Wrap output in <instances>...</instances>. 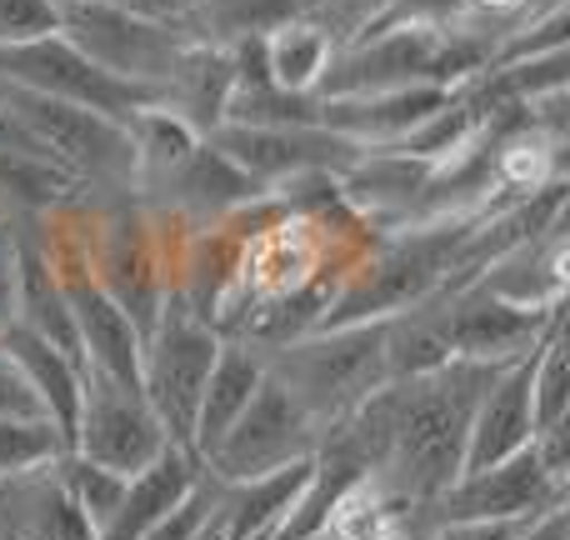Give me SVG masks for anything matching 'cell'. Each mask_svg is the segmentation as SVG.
I'll list each match as a JSON object with an SVG mask.
<instances>
[{"label":"cell","instance_id":"1","mask_svg":"<svg viewBox=\"0 0 570 540\" xmlns=\"http://www.w3.org/2000/svg\"><path fill=\"white\" fill-rule=\"evenodd\" d=\"M501 365L445 361L411 381H385L335 431L355 445L365 475L401 505H431L465 465V435Z\"/></svg>","mask_w":570,"mask_h":540},{"label":"cell","instance_id":"2","mask_svg":"<svg viewBox=\"0 0 570 540\" xmlns=\"http://www.w3.org/2000/svg\"><path fill=\"white\" fill-rule=\"evenodd\" d=\"M266 375L315 421V431L331 435L351 421L391 375H385V321H351L305 331L295 341L256 345Z\"/></svg>","mask_w":570,"mask_h":540},{"label":"cell","instance_id":"3","mask_svg":"<svg viewBox=\"0 0 570 540\" xmlns=\"http://www.w3.org/2000/svg\"><path fill=\"white\" fill-rule=\"evenodd\" d=\"M60 36L106 76L146 86L166 96V86L180 76L186 56L200 46L186 30V20H150L136 10H120L110 0H80L60 10Z\"/></svg>","mask_w":570,"mask_h":540},{"label":"cell","instance_id":"4","mask_svg":"<svg viewBox=\"0 0 570 540\" xmlns=\"http://www.w3.org/2000/svg\"><path fill=\"white\" fill-rule=\"evenodd\" d=\"M216 351H220V331L210 321H200L180 295H170L160 305L156 325L146 331V345H140V395L150 401V411L166 425L176 451H190V431H196V411H200V395H206Z\"/></svg>","mask_w":570,"mask_h":540},{"label":"cell","instance_id":"5","mask_svg":"<svg viewBox=\"0 0 570 540\" xmlns=\"http://www.w3.org/2000/svg\"><path fill=\"white\" fill-rule=\"evenodd\" d=\"M66 451L86 455V461L106 465L116 475H140L146 465H156L170 451L166 425L156 421L150 401L140 395V385L110 381L100 371L80 375V411L76 431H70Z\"/></svg>","mask_w":570,"mask_h":540},{"label":"cell","instance_id":"6","mask_svg":"<svg viewBox=\"0 0 570 540\" xmlns=\"http://www.w3.org/2000/svg\"><path fill=\"white\" fill-rule=\"evenodd\" d=\"M0 76L16 80V86L40 90V96H56L80 110L110 116V120H120V126H130L140 110L160 106L156 90L130 86V80H116L100 66H90L60 30H50V36H40V40H26V46H0Z\"/></svg>","mask_w":570,"mask_h":540},{"label":"cell","instance_id":"7","mask_svg":"<svg viewBox=\"0 0 570 540\" xmlns=\"http://www.w3.org/2000/svg\"><path fill=\"white\" fill-rule=\"evenodd\" d=\"M325 435L315 431V421L281 391L276 381H261V391L250 395V405L240 411V421L226 431V441L206 455L200 471L220 485H236V481H256V475H271L281 465L295 461H311L321 451Z\"/></svg>","mask_w":570,"mask_h":540},{"label":"cell","instance_id":"8","mask_svg":"<svg viewBox=\"0 0 570 540\" xmlns=\"http://www.w3.org/2000/svg\"><path fill=\"white\" fill-rule=\"evenodd\" d=\"M556 505H570V485H561L541 465L535 445L515 451L511 461L485 465V471H465L421 505L425 521H495V526H531Z\"/></svg>","mask_w":570,"mask_h":540},{"label":"cell","instance_id":"9","mask_svg":"<svg viewBox=\"0 0 570 540\" xmlns=\"http://www.w3.org/2000/svg\"><path fill=\"white\" fill-rule=\"evenodd\" d=\"M431 305L451 361H481V365L521 361L566 321V311H525V305L501 301L495 291H485L475 281L461 285V291L431 295Z\"/></svg>","mask_w":570,"mask_h":540},{"label":"cell","instance_id":"10","mask_svg":"<svg viewBox=\"0 0 570 540\" xmlns=\"http://www.w3.org/2000/svg\"><path fill=\"white\" fill-rule=\"evenodd\" d=\"M206 140L266 190L285 186V180H301V176L335 180L361 156L351 140L331 136L325 126H216Z\"/></svg>","mask_w":570,"mask_h":540},{"label":"cell","instance_id":"11","mask_svg":"<svg viewBox=\"0 0 570 540\" xmlns=\"http://www.w3.org/2000/svg\"><path fill=\"white\" fill-rule=\"evenodd\" d=\"M136 196L146 200V206H160V210H170V216H180L186 226H206V220H220V216H230V210L250 206L256 196H266V186H256L236 160H226L200 136L196 150H190L180 166H170L166 176L150 180Z\"/></svg>","mask_w":570,"mask_h":540},{"label":"cell","instance_id":"12","mask_svg":"<svg viewBox=\"0 0 570 540\" xmlns=\"http://www.w3.org/2000/svg\"><path fill=\"white\" fill-rule=\"evenodd\" d=\"M455 86H411V90H381V96H335L321 100V126L331 136L351 140L355 150H381L421 130L435 110L451 100Z\"/></svg>","mask_w":570,"mask_h":540},{"label":"cell","instance_id":"13","mask_svg":"<svg viewBox=\"0 0 570 540\" xmlns=\"http://www.w3.org/2000/svg\"><path fill=\"white\" fill-rule=\"evenodd\" d=\"M531 355L501 365V375L485 385L481 405H475V415H471V435H465L461 475L511 461L515 451H525V445L535 441V421H531Z\"/></svg>","mask_w":570,"mask_h":540},{"label":"cell","instance_id":"14","mask_svg":"<svg viewBox=\"0 0 570 540\" xmlns=\"http://www.w3.org/2000/svg\"><path fill=\"white\" fill-rule=\"evenodd\" d=\"M0 540H96L90 521L70 505L56 461L0 481Z\"/></svg>","mask_w":570,"mask_h":540},{"label":"cell","instance_id":"15","mask_svg":"<svg viewBox=\"0 0 570 540\" xmlns=\"http://www.w3.org/2000/svg\"><path fill=\"white\" fill-rule=\"evenodd\" d=\"M266 381V361H261L256 345L246 341H226L220 335V351L216 365H210V381L206 395H200V411H196V431H190V455L206 465V455L226 441V431L240 421V411L250 405V395L261 391Z\"/></svg>","mask_w":570,"mask_h":540},{"label":"cell","instance_id":"16","mask_svg":"<svg viewBox=\"0 0 570 540\" xmlns=\"http://www.w3.org/2000/svg\"><path fill=\"white\" fill-rule=\"evenodd\" d=\"M0 351L16 361V371L26 375L30 395H36L40 415L56 425V435L70 445V431H76V411H80V365L70 355H60L56 345H46L40 335L20 331V325H6L0 331Z\"/></svg>","mask_w":570,"mask_h":540},{"label":"cell","instance_id":"17","mask_svg":"<svg viewBox=\"0 0 570 540\" xmlns=\"http://www.w3.org/2000/svg\"><path fill=\"white\" fill-rule=\"evenodd\" d=\"M16 236V321L20 331L40 335L46 345H56L60 355L80 365V345H76V325H70V305H66V291H60L56 271L50 261L36 251V240L26 236L20 226H10Z\"/></svg>","mask_w":570,"mask_h":540},{"label":"cell","instance_id":"18","mask_svg":"<svg viewBox=\"0 0 570 540\" xmlns=\"http://www.w3.org/2000/svg\"><path fill=\"white\" fill-rule=\"evenodd\" d=\"M76 200H96L56 170L46 156H30V150H6L0 146V220L6 226H26V220H40L50 210H66Z\"/></svg>","mask_w":570,"mask_h":540},{"label":"cell","instance_id":"19","mask_svg":"<svg viewBox=\"0 0 570 540\" xmlns=\"http://www.w3.org/2000/svg\"><path fill=\"white\" fill-rule=\"evenodd\" d=\"M425 516L421 505H401L365 475L351 491L335 501L331 521H325V540H421L425 536Z\"/></svg>","mask_w":570,"mask_h":540},{"label":"cell","instance_id":"20","mask_svg":"<svg viewBox=\"0 0 570 540\" xmlns=\"http://www.w3.org/2000/svg\"><path fill=\"white\" fill-rule=\"evenodd\" d=\"M335 50H341V40L311 16L285 20V26H276L271 36H261L266 76L276 80L281 90H291V96H315V86H321V76H325Z\"/></svg>","mask_w":570,"mask_h":540},{"label":"cell","instance_id":"21","mask_svg":"<svg viewBox=\"0 0 570 540\" xmlns=\"http://www.w3.org/2000/svg\"><path fill=\"white\" fill-rule=\"evenodd\" d=\"M531 421L535 431L570 421V351H566V321L535 345L531 355Z\"/></svg>","mask_w":570,"mask_h":540},{"label":"cell","instance_id":"22","mask_svg":"<svg viewBox=\"0 0 570 540\" xmlns=\"http://www.w3.org/2000/svg\"><path fill=\"white\" fill-rule=\"evenodd\" d=\"M56 475H60V485H66L70 505L86 516L96 536H100V526L116 516L120 495H126V485H130V475L106 471V465L86 461V455H76V451H60V455H56Z\"/></svg>","mask_w":570,"mask_h":540},{"label":"cell","instance_id":"23","mask_svg":"<svg viewBox=\"0 0 570 540\" xmlns=\"http://www.w3.org/2000/svg\"><path fill=\"white\" fill-rule=\"evenodd\" d=\"M60 451H66V441L50 421H0V481L50 465Z\"/></svg>","mask_w":570,"mask_h":540},{"label":"cell","instance_id":"24","mask_svg":"<svg viewBox=\"0 0 570 540\" xmlns=\"http://www.w3.org/2000/svg\"><path fill=\"white\" fill-rule=\"evenodd\" d=\"M60 30V10L50 0H0V46H26Z\"/></svg>","mask_w":570,"mask_h":540},{"label":"cell","instance_id":"25","mask_svg":"<svg viewBox=\"0 0 570 540\" xmlns=\"http://www.w3.org/2000/svg\"><path fill=\"white\" fill-rule=\"evenodd\" d=\"M0 421H46L26 385V375L16 371V361H10L6 351H0Z\"/></svg>","mask_w":570,"mask_h":540},{"label":"cell","instance_id":"26","mask_svg":"<svg viewBox=\"0 0 570 540\" xmlns=\"http://www.w3.org/2000/svg\"><path fill=\"white\" fill-rule=\"evenodd\" d=\"M16 321V236L0 220V331Z\"/></svg>","mask_w":570,"mask_h":540},{"label":"cell","instance_id":"27","mask_svg":"<svg viewBox=\"0 0 570 540\" xmlns=\"http://www.w3.org/2000/svg\"><path fill=\"white\" fill-rule=\"evenodd\" d=\"M120 10H136V16H150V20H180L196 10V0H110Z\"/></svg>","mask_w":570,"mask_h":540},{"label":"cell","instance_id":"28","mask_svg":"<svg viewBox=\"0 0 570 540\" xmlns=\"http://www.w3.org/2000/svg\"><path fill=\"white\" fill-rule=\"evenodd\" d=\"M521 540H570V505H556L541 521H531L521 531Z\"/></svg>","mask_w":570,"mask_h":540},{"label":"cell","instance_id":"29","mask_svg":"<svg viewBox=\"0 0 570 540\" xmlns=\"http://www.w3.org/2000/svg\"><path fill=\"white\" fill-rule=\"evenodd\" d=\"M0 146H6V150H30V156H40V150H36V140H30L26 130H20V120L10 116V106H6V100H0Z\"/></svg>","mask_w":570,"mask_h":540},{"label":"cell","instance_id":"30","mask_svg":"<svg viewBox=\"0 0 570 540\" xmlns=\"http://www.w3.org/2000/svg\"><path fill=\"white\" fill-rule=\"evenodd\" d=\"M190 540H230V531H226V521H220V511H210L206 521H200V531L190 536Z\"/></svg>","mask_w":570,"mask_h":540},{"label":"cell","instance_id":"31","mask_svg":"<svg viewBox=\"0 0 570 540\" xmlns=\"http://www.w3.org/2000/svg\"><path fill=\"white\" fill-rule=\"evenodd\" d=\"M50 6H56V10H70V6H80V0H50Z\"/></svg>","mask_w":570,"mask_h":540},{"label":"cell","instance_id":"32","mask_svg":"<svg viewBox=\"0 0 570 540\" xmlns=\"http://www.w3.org/2000/svg\"><path fill=\"white\" fill-rule=\"evenodd\" d=\"M250 540H271V536H250Z\"/></svg>","mask_w":570,"mask_h":540},{"label":"cell","instance_id":"33","mask_svg":"<svg viewBox=\"0 0 570 540\" xmlns=\"http://www.w3.org/2000/svg\"><path fill=\"white\" fill-rule=\"evenodd\" d=\"M311 540H325V536H311Z\"/></svg>","mask_w":570,"mask_h":540}]
</instances>
